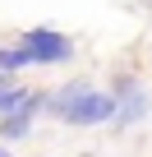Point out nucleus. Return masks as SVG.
Masks as SVG:
<instances>
[{"label": "nucleus", "instance_id": "nucleus-1", "mask_svg": "<svg viewBox=\"0 0 152 157\" xmlns=\"http://www.w3.org/2000/svg\"><path fill=\"white\" fill-rule=\"evenodd\" d=\"M42 111L51 120L69 125V129H102L115 116V97L106 88H92L88 78H69V83H60L55 93H46V106Z\"/></svg>", "mask_w": 152, "mask_h": 157}, {"label": "nucleus", "instance_id": "nucleus-2", "mask_svg": "<svg viewBox=\"0 0 152 157\" xmlns=\"http://www.w3.org/2000/svg\"><path fill=\"white\" fill-rule=\"evenodd\" d=\"M19 46L32 56V65H69L74 56H79L74 37L55 33V28H28V33H19Z\"/></svg>", "mask_w": 152, "mask_h": 157}, {"label": "nucleus", "instance_id": "nucleus-3", "mask_svg": "<svg viewBox=\"0 0 152 157\" xmlns=\"http://www.w3.org/2000/svg\"><path fill=\"white\" fill-rule=\"evenodd\" d=\"M106 93L115 97V116H111L115 129H134V125H143L152 116V97H147V88L138 78H115V88H106Z\"/></svg>", "mask_w": 152, "mask_h": 157}, {"label": "nucleus", "instance_id": "nucleus-4", "mask_svg": "<svg viewBox=\"0 0 152 157\" xmlns=\"http://www.w3.org/2000/svg\"><path fill=\"white\" fill-rule=\"evenodd\" d=\"M28 83H19V78L14 74H0V116H5V111H19L23 102H28Z\"/></svg>", "mask_w": 152, "mask_h": 157}, {"label": "nucleus", "instance_id": "nucleus-5", "mask_svg": "<svg viewBox=\"0 0 152 157\" xmlns=\"http://www.w3.org/2000/svg\"><path fill=\"white\" fill-rule=\"evenodd\" d=\"M28 65H32V56H28L19 42H14V46H0V74H14V78H19Z\"/></svg>", "mask_w": 152, "mask_h": 157}, {"label": "nucleus", "instance_id": "nucleus-6", "mask_svg": "<svg viewBox=\"0 0 152 157\" xmlns=\"http://www.w3.org/2000/svg\"><path fill=\"white\" fill-rule=\"evenodd\" d=\"M0 157H9V143H0Z\"/></svg>", "mask_w": 152, "mask_h": 157}]
</instances>
